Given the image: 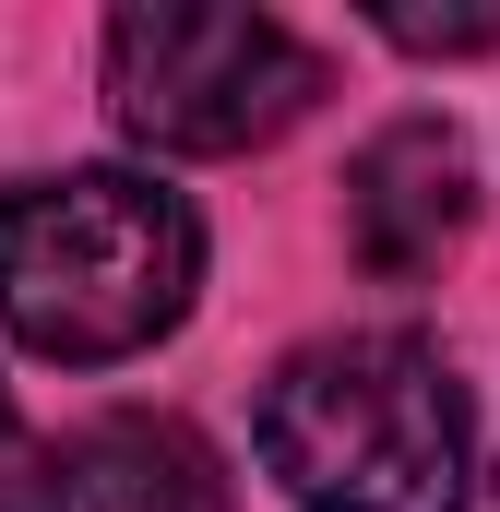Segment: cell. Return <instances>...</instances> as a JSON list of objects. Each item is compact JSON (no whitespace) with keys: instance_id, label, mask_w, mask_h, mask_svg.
<instances>
[{"instance_id":"6da1fadb","label":"cell","mask_w":500,"mask_h":512,"mask_svg":"<svg viewBox=\"0 0 500 512\" xmlns=\"http://www.w3.org/2000/svg\"><path fill=\"white\" fill-rule=\"evenodd\" d=\"M191 286L203 215L143 167H60L0 191V334L60 370L143 358L191 322Z\"/></svg>"},{"instance_id":"7a4b0ae2","label":"cell","mask_w":500,"mask_h":512,"mask_svg":"<svg viewBox=\"0 0 500 512\" xmlns=\"http://www.w3.org/2000/svg\"><path fill=\"white\" fill-rule=\"evenodd\" d=\"M262 465L298 512H465V382L429 334H322L262 382Z\"/></svg>"},{"instance_id":"3957f363","label":"cell","mask_w":500,"mask_h":512,"mask_svg":"<svg viewBox=\"0 0 500 512\" xmlns=\"http://www.w3.org/2000/svg\"><path fill=\"white\" fill-rule=\"evenodd\" d=\"M322 96V60L239 0H143L108 24V108L155 155H250Z\"/></svg>"},{"instance_id":"277c9868","label":"cell","mask_w":500,"mask_h":512,"mask_svg":"<svg viewBox=\"0 0 500 512\" xmlns=\"http://www.w3.org/2000/svg\"><path fill=\"white\" fill-rule=\"evenodd\" d=\"M465 215H477V167H465V143L441 120H393L358 143V167H346V239L370 274H429V262L465 239Z\"/></svg>"},{"instance_id":"5b68a950","label":"cell","mask_w":500,"mask_h":512,"mask_svg":"<svg viewBox=\"0 0 500 512\" xmlns=\"http://www.w3.org/2000/svg\"><path fill=\"white\" fill-rule=\"evenodd\" d=\"M36 512H227V465L203 453V429L120 405V417H96V429L60 441Z\"/></svg>"},{"instance_id":"8992f818","label":"cell","mask_w":500,"mask_h":512,"mask_svg":"<svg viewBox=\"0 0 500 512\" xmlns=\"http://www.w3.org/2000/svg\"><path fill=\"white\" fill-rule=\"evenodd\" d=\"M381 36H393V48H441V60H465V48H500V0H489V12H417V0H381Z\"/></svg>"},{"instance_id":"52a82bcc","label":"cell","mask_w":500,"mask_h":512,"mask_svg":"<svg viewBox=\"0 0 500 512\" xmlns=\"http://www.w3.org/2000/svg\"><path fill=\"white\" fill-rule=\"evenodd\" d=\"M24 477H36V453H24V417L0 393V512H24Z\"/></svg>"}]
</instances>
